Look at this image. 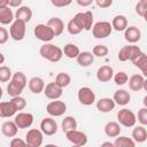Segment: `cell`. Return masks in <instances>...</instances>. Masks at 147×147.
Listing matches in <instances>:
<instances>
[{
    "label": "cell",
    "mask_w": 147,
    "mask_h": 147,
    "mask_svg": "<svg viewBox=\"0 0 147 147\" xmlns=\"http://www.w3.org/2000/svg\"><path fill=\"white\" fill-rule=\"evenodd\" d=\"M39 54L41 55L42 59L48 60L49 62H59L62 56H63V52L59 46H55L54 44L51 42H45L40 49H39Z\"/></svg>",
    "instance_id": "cell-1"
},
{
    "label": "cell",
    "mask_w": 147,
    "mask_h": 147,
    "mask_svg": "<svg viewBox=\"0 0 147 147\" xmlns=\"http://www.w3.org/2000/svg\"><path fill=\"white\" fill-rule=\"evenodd\" d=\"M92 33H93V37L96 38V39H103V38H107L110 36L111 31H113V28H111V24L107 21H100V22H96L93 26H92Z\"/></svg>",
    "instance_id": "cell-2"
},
{
    "label": "cell",
    "mask_w": 147,
    "mask_h": 147,
    "mask_svg": "<svg viewBox=\"0 0 147 147\" xmlns=\"http://www.w3.org/2000/svg\"><path fill=\"white\" fill-rule=\"evenodd\" d=\"M26 23L20 20H15L13 21V23L10 24L9 28V34L10 37L16 40V41H21L24 39L25 37V31H26Z\"/></svg>",
    "instance_id": "cell-3"
},
{
    "label": "cell",
    "mask_w": 147,
    "mask_h": 147,
    "mask_svg": "<svg viewBox=\"0 0 147 147\" xmlns=\"http://www.w3.org/2000/svg\"><path fill=\"white\" fill-rule=\"evenodd\" d=\"M33 34L38 40H41L44 42H49L55 37L53 30L47 24H38L34 26Z\"/></svg>",
    "instance_id": "cell-4"
},
{
    "label": "cell",
    "mask_w": 147,
    "mask_h": 147,
    "mask_svg": "<svg viewBox=\"0 0 147 147\" xmlns=\"http://www.w3.org/2000/svg\"><path fill=\"white\" fill-rule=\"evenodd\" d=\"M117 121L121 125L125 127H132L137 122V117L132 110L127 108H123L117 113Z\"/></svg>",
    "instance_id": "cell-5"
},
{
    "label": "cell",
    "mask_w": 147,
    "mask_h": 147,
    "mask_svg": "<svg viewBox=\"0 0 147 147\" xmlns=\"http://www.w3.org/2000/svg\"><path fill=\"white\" fill-rule=\"evenodd\" d=\"M74 20L77 22V24L82 28V30L90 31L93 26V13L87 10L84 13H78L74 16Z\"/></svg>",
    "instance_id": "cell-6"
},
{
    "label": "cell",
    "mask_w": 147,
    "mask_h": 147,
    "mask_svg": "<svg viewBox=\"0 0 147 147\" xmlns=\"http://www.w3.org/2000/svg\"><path fill=\"white\" fill-rule=\"evenodd\" d=\"M44 140V133L41 130L38 129H31L25 134V142L30 147H39L42 145Z\"/></svg>",
    "instance_id": "cell-7"
},
{
    "label": "cell",
    "mask_w": 147,
    "mask_h": 147,
    "mask_svg": "<svg viewBox=\"0 0 147 147\" xmlns=\"http://www.w3.org/2000/svg\"><path fill=\"white\" fill-rule=\"evenodd\" d=\"M65 137H67L68 141H70L72 145L78 146V147L85 146V145L87 144V136H86L84 132L78 131V130H76V129L65 132Z\"/></svg>",
    "instance_id": "cell-8"
},
{
    "label": "cell",
    "mask_w": 147,
    "mask_h": 147,
    "mask_svg": "<svg viewBox=\"0 0 147 147\" xmlns=\"http://www.w3.org/2000/svg\"><path fill=\"white\" fill-rule=\"evenodd\" d=\"M78 100L82 105L84 106H91L94 103L95 101V93L93 92L92 88L87 87V86H83L78 90Z\"/></svg>",
    "instance_id": "cell-9"
},
{
    "label": "cell",
    "mask_w": 147,
    "mask_h": 147,
    "mask_svg": "<svg viewBox=\"0 0 147 147\" xmlns=\"http://www.w3.org/2000/svg\"><path fill=\"white\" fill-rule=\"evenodd\" d=\"M46 111L53 117H59L67 111V105L63 101H60L56 99L46 106Z\"/></svg>",
    "instance_id": "cell-10"
},
{
    "label": "cell",
    "mask_w": 147,
    "mask_h": 147,
    "mask_svg": "<svg viewBox=\"0 0 147 147\" xmlns=\"http://www.w3.org/2000/svg\"><path fill=\"white\" fill-rule=\"evenodd\" d=\"M42 92H44V94L47 99L56 100V99H60L62 96L63 88L60 87L55 82H52V83H48L47 85H45Z\"/></svg>",
    "instance_id": "cell-11"
},
{
    "label": "cell",
    "mask_w": 147,
    "mask_h": 147,
    "mask_svg": "<svg viewBox=\"0 0 147 147\" xmlns=\"http://www.w3.org/2000/svg\"><path fill=\"white\" fill-rule=\"evenodd\" d=\"M18 129H28L33 123V115L31 113H18L14 118Z\"/></svg>",
    "instance_id": "cell-12"
},
{
    "label": "cell",
    "mask_w": 147,
    "mask_h": 147,
    "mask_svg": "<svg viewBox=\"0 0 147 147\" xmlns=\"http://www.w3.org/2000/svg\"><path fill=\"white\" fill-rule=\"evenodd\" d=\"M40 130L46 136H53L57 132V124L52 117H45L40 123Z\"/></svg>",
    "instance_id": "cell-13"
},
{
    "label": "cell",
    "mask_w": 147,
    "mask_h": 147,
    "mask_svg": "<svg viewBox=\"0 0 147 147\" xmlns=\"http://www.w3.org/2000/svg\"><path fill=\"white\" fill-rule=\"evenodd\" d=\"M124 38L127 42L130 44H134L137 41L140 40L141 38V31L134 26V25H131V26H126V29L124 30Z\"/></svg>",
    "instance_id": "cell-14"
},
{
    "label": "cell",
    "mask_w": 147,
    "mask_h": 147,
    "mask_svg": "<svg viewBox=\"0 0 147 147\" xmlns=\"http://www.w3.org/2000/svg\"><path fill=\"white\" fill-rule=\"evenodd\" d=\"M114 76V69L110 65H102L96 71V79L101 83L109 82Z\"/></svg>",
    "instance_id": "cell-15"
},
{
    "label": "cell",
    "mask_w": 147,
    "mask_h": 147,
    "mask_svg": "<svg viewBox=\"0 0 147 147\" xmlns=\"http://www.w3.org/2000/svg\"><path fill=\"white\" fill-rule=\"evenodd\" d=\"M113 100H114L115 105L126 106L131 100V95L126 90H117V91H115V93L113 95Z\"/></svg>",
    "instance_id": "cell-16"
},
{
    "label": "cell",
    "mask_w": 147,
    "mask_h": 147,
    "mask_svg": "<svg viewBox=\"0 0 147 147\" xmlns=\"http://www.w3.org/2000/svg\"><path fill=\"white\" fill-rule=\"evenodd\" d=\"M129 87L131 91H134V92H138L140 90H142V86H144V82H145V77L140 74H136V75H132L129 79Z\"/></svg>",
    "instance_id": "cell-17"
},
{
    "label": "cell",
    "mask_w": 147,
    "mask_h": 147,
    "mask_svg": "<svg viewBox=\"0 0 147 147\" xmlns=\"http://www.w3.org/2000/svg\"><path fill=\"white\" fill-rule=\"evenodd\" d=\"M28 86H29V90L34 93V94H39L44 91V87H45V82L41 77H32L29 83H28Z\"/></svg>",
    "instance_id": "cell-18"
},
{
    "label": "cell",
    "mask_w": 147,
    "mask_h": 147,
    "mask_svg": "<svg viewBox=\"0 0 147 147\" xmlns=\"http://www.w3.org/2000/svg\"><path fill=\"white\" fill-rule=\"evenodd\" d=\"M14 16H15V20H20V21L28 23L32 18V10L28 6H21V7H18V9L16 10Z\"/></svg>",
    "instance_id": "cell-19"
},
{
    "label": "cell",
    "mask_w": 147,
    "mask_h": 147,
    "mask_svg": "<svg viewBox=\"0 0 147 147\" xmlns=\"http://www.w3.org/2000/svg\"><path fill=\"white\" fill-rule=\"evenodd\" d=\"M16 111L17 110L14 107V105L11 103V101L0 102V117H2V118L11 117L16 114Z\"/></svg>",
    "instance_id": "cell-20"
},
{
    "label": "cell",
    "mask_w": 147,
    "mask_h": 147,
    "mask_svg": "<svg viewBox=\"0 0 147 147\" xmlns=\"http://www.w3.org/2000/svg\"><path fill=\"white\" fill-rule=\"evenodd\" d=\"M47 25L53 30L55 37L62 34V32L64 30V23H63V21L60 17H52V18H49L48 22H47Z\"/></svg>",
    "instance_id": "cell-21"
},
{
    "label": "cell",
    "mask_w": 147,
    "mask_h": 147,
    "mask_svg": "<svg viewBox=\"0 0 147 147\" xmlns=\"http://www.w3.org/2000/svg\"><path fill=\"white\" fill-rule=\"evenodd\" d=\"M96 108L101 113H109L115 108V102L110 98H101L96 101Z\"/></svg>",
    "instance_id": "cell-22"
},
{
    "label": "cell",
    "mask_w": 147,
    "mask_h": 147,
    "mask_svg": "<svg viewBox=\"0 0 147 147\" xmlns=\"http://www.w3.org/2000/svg\"><path fill=\"white\" fill-rule=\"evenodd\" d=\"M1 131H2L3 136H6L8 138H13L17 134L18 127L14 121H6V122H3L2 126H1Z\"/></svg>",
    "instance_id": "cell-23"
},
{
    "label": "cell",
    "mask_w": 147,
    "mask_h": 147,
    "mask_svg": "<svg viewBox=\"0 0 147 147\" xmlns=\"http://www.w3.org/2000/svg\"><path fill=\"white\" fill-rule=\"evenodd\" d=\"M121 131H122V129H121V125L118 122L111 121L105 125V133L109 138H116L117 136H119Z\"/></svg>",
    "instance_id": "cell-24"
},
{
    "label": "cell",
    "mask_w": 147,
    "mask_h": 147,
    "mask_svg": "<svg viewBox=\"0 0 147 147\" xmlns=\"http://www.w3.org/2000/svg\"><path fill=\"white\" fill-rule=\"evenodd\" d=\"M14 17H15L14 13L9 8V6L0 7V23L1 24H3V25L11 24L14 21Z\"/></svg>",
    "instance_id": "cell-25"
},
{
    "label": "cell",
    "mask_w": 147,
    "mask_h": 147,
    "mask_svg": "<svg viewBox=\"0 0 147 147\" xmlns=\"http://www.w3.org/2000/svg\"><path fill=\"white\" fill-rule=\"evenodd\" d=\"M137 68H139L144 76H147V56L144 52H141L137 57L131 61Z\"/></svg>",
    "instance_id": "cell-26"
},
{
    "label": "cell",
    "mask_w": 147,
    "mask_h": 147,
    "mask_svg": "<svg viewBox=\"0 0 147 147\" xmlns=\"http://www.w3.org/2000/svg\"><path fill=\"white\" fill-rule=\"evenodd\" d=\"M132 139L134 140V142H144L147 139V130L145 129V125H139L136 126L132 131Z\"/></svg>",
    "instance_id": "cell-27"
},
{
    "label": "cell",
    "mask_w": 147,
    "mask_h": 147,
    "mask_svg": "<svg viewBox=\"0 0 147 147\" xmlns=\"http://www.w3.org/2000/svg\"><path fill=\"white\" fill-rule=\"evenodd\" d=\"M127 26V18L124 15H117L111 21V28L118 32L124 31Z\"/></svg>",
    "instance_id": "cell-28"
},
{
    "label": "cell",
    "mask_w": 147,
    "mask_h": 147,
    "mask_svg": "<svg viewBox=\"0 0 147 147\" xmlns=\"http://www.w3.org/2000/svg\"><path fill=\"white\" fill-rule=\"evenodd\" d=\"M77 63L82 67H88L93 63L94 61V55L91 52H80L78 56L76 57Z\"/></svg>",
    "instance_id": "cell-29"
},
{
    "label": "cell",
    "mask_w": 147,
    "mask_h": 147,
    "mask_svg": "<svg viewBox=\"0 0 147 147\" xmlns=\"http://www.w3.org/2000/svg\"><path fill=\"white\" fill-rule=\"evenodd\" d=\"M62 52H63V54L68 59H76L78 56V54L80 53L79 47L77 45H75V44H67V45H64Z\"/></svg>",
    "instance_id": "cell-30"
},
{
    "label": "cell",
    "mask_w": 147,
    "mask_h": 147,
    "mask_svg": "<svg viewBox=\"0 0 147 147\" xmlns=\"http://www.w3.org/2000/svg\"><path fill=\"white\" fill-rule=\"evenodd\" d=\"M115 147H134L136 146V142L132 138H129V137H125V136H117L116 137V140L113 142Z\"/></svg>",
    "instance_id": "cell-31"
},
{
    "label": "cell",
    "mask_w": 147,
    "mask_h": 147,
    "mask_svg": "<svg viewBox=\"0 0 147 147\" xmlns=\"http://www.w3.org/2000/svg\"><path fill=\"white\" fill-rule=\"evenodd\" d=\"M61 127H62V131L64 133L68 132V131H71V130L77 129V121H76V118L72 117V116L64 117V119L61 123Z\"/></svg>",
    "instance_id": "cell-32"
},
{
    "label": "cell",
    "mask_w": 147,
    "mask_h": 147,
    "mask_svg": "<svg viewBox=\"0 0 147 147\" xmlns=\"http://www.w3.org/2000/svg\"><path fill=\"white\" fill-rule=\"evenodd\" d=\"M70 82H71V77L68 72H59L55 77V83L62 88L67 87L70 84Z\"/></svg>",
    "instance_id": "cell-33"
},
{
    "label": "cell",
    "mask_w": 147,
    "mask_h": 147,
    "mask_svg": "<svg viewBox=\"0 0 147 147\" xmlns=\"http://www.w3.org/2000/svg\"><path fill=\"white\" fill-rule=\"evenodd\" d=\"M23 87L21 85H18L17 83L13 82L11 79L9 80V84L7 85V93L13 98V96H17V95H21V93L23 92Z\"/></svg>",
    "instance_id": "cell-34"
},
{
    "label": "cell",
    "mask_w": 147,
    "mask_h": 147,
    "mask_svg": "<svg viewBox=\"0 0 147 147\" xmlns=\"http://www.w3.org/2000/svg\"><path fill=\"white\" fill-rule=\"evenodd\" d=\"M11 70L7 65H0V83H6L11 79Z\"/></svg>",
    "instance_id": "cell-35"
},
{
    "label": "cell",
    "mask_w": 147,
    "mask_h": 147,
    "mask_svg": "<svg viewBox=\"0 0 147 147\" xmlns=\"http://www.w3.org/2000/svg\"><path fill=\"white\" fill-rule=\"evenodd\" d=\"M11 80L15 82V83H17L18 85H21L23 88H25V86L28 85L26 77H25V75H24L23 72H21V71H16L15 74H13V76H11Z\"/></svg>",
    "instance_id": "cell-36"
},
{
    "label": "cell",
    "mask_w": 147,
    "mask_h": 147,
    "mask_svg": "<svg viewBox=\"0 0 147 147\" xmlns=\"http://www.w3.org/2000/svg\"><path fill=\"white\" fill-rule=\"evenodd\" d=\"M108 52H109V49L106 45H95L92 49V54L98 57H105L108 54Z\"/></svg>",
    "instance_id": "cell-37"
},
{
    "label": "cell",
    "mask_w": 147,
    "mask_h": 147,
    "mask_svg": "<svg viewBox=\"0 0 147 147\" xmlns=\"http://www.w3.org/2000/svg\"><path fill=\"white\" fill-rule=\"evenodd\" d=\"M130 52H131V48H130V45H126V46H123L118 54H117V57L121 62H126L130 60Z\"/></svg>",
    "instance_id": "cell-38"
},
{
    "label": "cell",
    "mask_w": 147,
    "mask_h": 147,
    "mask_svg": "<svg viewBox=\"0 0 147 147\" xmlns=\"http://www.w3.org/2000/svg\"><path fill=\"white\" fill-rule=\"evenodd\" d=\"M10 101H11V103L14 105V107L16 108L17 111H18V110H23V109L26 107V101H25V99H24L23 96H21V95L13 96Z\"/></svg>",
    "instance_id": "cell-39"
},
{
    "label": "cell",
    "mask_w": 147,
    "mask_h": 147,
    "mask_svg": "<svg viewBox=\"0 0 147 147\" xmlns=\"http://www.w3.org/2000/svg\"><path fill=\"white\" fill-rule=\"evenodd\" d=\"M67 30H68V32L70 33V34H78V33H80L83 30H82V28L77 24V22L74 20V18H71L69 22H68V24H67Z\"/></svg>",
    "instance_id": "cell-40"
},
{
    "label": "cell",
    "mask_w": 147,
    "mask_h": 147,
    "mask_svg": "<svg viewBox=\"0 0 147 147\" xmlns=\"http://www.w3.org/2000/svg\"><path fill=\"white\" fill-rule=\"evenodd\" d=\"M113 77H114V80H115L116 85H124V84L127 83V79H129L127 74L124 72V71H118Z\"/></svg>",
    "instance_id": "cell-41"
},
{
    "label": "cell",
    "mask_w": 147,
    "mask_h": 147,
    "mask_svg": "<svg viewBox=\"0 0 147 147\" xmlns=\"http://www.w3.org/2000/svg\"><path fill=\"white\" fill-rule=\"evenodd\" d=\"M136 13L141 17H146V14H147V1H138V3L136 5Z\"/></svg>",
    "instance_id": "cell-42"
},
{
    "label": "cell",
    "mask_w": 147,
    "mask_h": 147,
    "mask_svg": "<svg viewBox=\"0 0 147 147\" xmlns=\"http://www.w3.org/2000/svg\"><path fill=\"white\" fill-rule=\"evenodd\" d=\"M138 122L141 125H147V108L142 107L138 111Z\"/></svg>",
    "instance_id": "cell-43"
},
{
    "label": "cell",
    "mask_w": 147,
    "mask_h": 147,
    "mask_svg": "<svg viewBox=\"0 0 147 147\" xmlns=\"http://www.w3.org/2000/svg\"><path fill=\"white\" fill-rule=\"evenodd\" d=\"M51 2L53 6H55L57 8H62V7L69 6L72 2V0H51Z\"/></svg>",
    "instance_id": "cell-44"
},
{
    "label": "cell",
    "mask_w": 147,
    "mask_h": 147,
    "mask_svg": "<svg viewBox=\"0 0 147 147\" xmlns=\"http://www.w3.org/2000/svg\"><path fill=\"white\" fill-rule=\"evenodd\" d=\"M130 48H131V52H130V61H132L134 57H137L142 51L140 49L139 46H136V45H130Z\"/></svg>",
    "instance_id": "cell-45"
},
{
    "label": "cell",
    "mask_w": 147,
    "mask_h": 147,
    "mask_svg": "<svg viewBox=\"0 0 147 147\" xmlns=\"http://www.w3.org/2000/svg\"><path fill=\"white\" fill-rule=\"evenodd\" d=\"M8 38H9V33H8V31H7L5 28L0 26V45L6 44V42L8 41Z\"/></svg>",
    "instance_id": "cell-46"
},
{
    "label": "cell",
    "mask_w": 147,
    "mask_h": 147,
    "mask_svg": "<svg viewBox=\"0 0 147 147\" xmlns=\"http://www.w3.org/2000/svg\"><path fill=\"white\" fill-rule=\"evenodd\" d=\"M11 147H24V146H26V142H25V140H23V139H21V138H14V139H11V141H10V144H9Z\"/></svg>",
    "instance_id": "cell-47"
},
{
    "label": "cell",
    "mask_w": 147,
    "mask_h": 147,
    "mask_svg": "<svg viewBox=\"0 0 147 147\" xmlns=\"http://www.w3.org/2000/svg\"><path fill=\"white\" fill-rule=\"evenodd\" d=\"M94 1L100 8H108L113 5V0H94Z\"/></svg>",
    "instance_id": "cell-48"
},
{
    "label": "cell",
    "mask_w": 147,
    "mask_h": 147,
    "mask_svg": "<svg viewBox=\"0 0 147 147\" xmlns=\"http://www.w3.org/2000/svg\"><path fill=\"white\" fill-rule=\"evenodd\" d=\"M22 0H8V6L9 7H21Z\"/></svg>",
    "instance_id": "cell-49"
},
{
    "label": "cell",
    "mask_w": 147,
    "mask_h": 147,
    "mask_svg": "<svg viewBox=\"0 0 147 147\" xmlns=\"http://www.w3.org/2000/svg\"><path fill=\"white\" fill-rule=\"evenodd\" d=\"M93 1H94V0H76V2H77L79 6H82V7H87V6L92 5Z\"/></svg>",
    "instance_id": "cell-50"
},
{
    "label": "cell",
    "mask_w": 147,
    "mask_h": 147,
    "mask_svg": "<svg viewBox=\"0 0 147 147\" xmlns=\"http://www.w3.org/2000/svg\"><path fill=\"white\" fill-rule=\"evenodd\" d=\"M8 6V0H0V7Z\"/></svg>",
    "instance_id": "cell-51"
},
{
    "label": "cell",
    "mask_w": 147,
    "mask_h": 147,
    "mask_svg": "<svg viewBox=\"0 0 147 147\" xmlns=\"http://www.w3.org/2000/svg\"><path fill=\"white\" fill-rule=\"evenodd\" d=\"M5 62V55L2 53H0V64H2Z\"/></svg>",
    "instance_id": "cell-52"
},
{
    "label": "cell",
    "mask_w": 147,
    "mask_h": 147,
    "mask_svg": "<svg viewBox=\"0 0 147 147\" xmlns=\"http://www.w3.org/2000/svg\"><path fill=\"white\" fill-rule=\"evenodd\" d=\"M101 146H110V147H113L114 144H113V142H102Z\"/></svg>",
    "instance_id": "cell-53"
},
{
    "label": "cell",
    "mask_w": 147,
    "mask_h": 147,
    "mask_svg": "<svg viewBox=\"0 0 147 147\" xmlns=\"http://www.w3.org/2000/svg\"><path fill=\"white\" fill-rule=\"evenodd\" d=\"M2 92H3V91H2V88H1V87H0V99H1V98H2V94H3V93H2Z\"/></svg>",
    "instance_id": "cell-54"
},
{
    "label": "cell",
    "mask_w": 147,
    "mask_h": 147,
    "mask_svg": "<svg viewBox=\"0 0 147 147\" xmlns=\"http://www.w3.org/2000/svg\"><path fill=\"white\" fill-rule=\"evenodd\" d=\"M139 1H147V0H139Z\"/></svg>",
    "instance_id": "cell-55"
}]
</instances>
